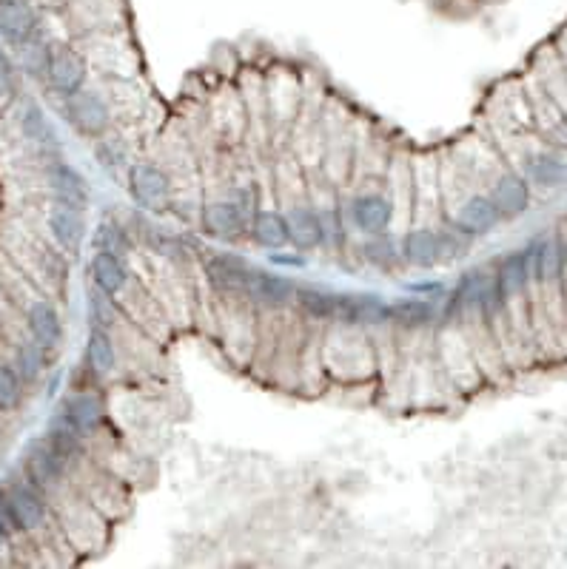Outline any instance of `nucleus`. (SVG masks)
I'll return each mask as SVG.
<instances>
[{
  "instance_id": "35",
  "label": "nucleus",
  "mask_w": 567,
  "mask_h": 569,
  "mask_svg": "<svg viewBox=\"0 0 567 569\" xmlns=\"http://www.w3.org/2000/svg\"><path fill=\"white\" fill-rule=\"evenodd\" d=\"M18 60H20V69L29 74V77L46 80L49 60H52V46H49V43H43L40 37H32L29 43L18 46Z\"/></svg>"
},
{
  "instance_id": "6",
  "label": "nucleus",
  "mask_w": 567,
  "mask_h": 569,
  "mask_svg": "<svg viewBox=\"0 0 567 569\" xmlns=\"http://www.w3.org/2000/svg\"><path fill=\"white\" fill-rule=\"evenodd\" d=\"M200 225H203L208 237L220 239V242H243V239H248L251 214L234 197L220 194L214 200L203 202Z\"/></svg>"
},
{
  "instance_id": "4",
  "label": "nucleus",
  "mask_w": 567,
  "mask_h": 569,
  "mask_svg": "<svg viewBox=\"0 0 567 569\" xmlns=\"http://www.w3.org/2000/svg\"><path fill=\"white\" fill-rule=\"evenodd\" d=\"M126 188L134 205L146 214H166L174 205V183L169 171L157 163H132L126 171Z\"/></svg>"
},
{
  "instance_id": "3",
  "label": "nucleus",
  "mask_w": 567,
  "mask_h": 569,
  "mask_svg": "<svg viewBox=\"0 0 567 569\" xmlns=\"http://www.w3.org/2000/svg\"><path fill=\"white\" fill-rule=\"evenodd\" d=\"M334 325L357 331H391V299L374 291H337Z\"/></svg>"
},
{
  "instance_id": "12",
  "label": "nucleus",
  "mask_w": 567,
  "mask_h": 569,
  "mask_svg": "<svg viewBox=\"0 0 567 569\" xmlns=\"http://www.w3.org/2000/svg\"><path fill=\"white\" fill-rule=\"evenodd\" d=\"M439 322H442V311L436 308V299L411 294L391 302V331L402 336L434 333Z\"/></svg>"
},
{
  "instance_id": "25",
  "label": "nucleus",
  "mask_w": 567,
  "mask_h": 569,
  "mask_svg": "<svg viewBox=\"0 0 567 569\" xmlns=\"http://www.w3.org/2000/svg\"><path fill=\"white\" fill-rule=\"evenodd\" d=\"M29 336L46 350H55L63 342V319L49 299H35L26 311Z\"/></svg>"
},
{
  "instance_id": "13",
  "label": "nucleus",
  "mask_w": 567,
  "mask_h": 569,
  "mask_svg": "<svg viewBox=\"0 0 567 569\" xmlns=\"http://www.w3.org/2000/svg\"><path fill=\"white\" fill-rule=\"evenodd\" d=\"M6 501H9V510L18 521L20 533H35L46 524L49 518V501L46 493L40 490L35 481L23 478V481H12L9 487H3Z\"/></svg>"
},
{
  "instance_id": "20",
  "label": "nucleus",
  "mask_w": 567,
  "mask_h": 569,
  "mask_svg": "<svg viewBox=\"0 0 567 569\" xmlns=\"http://www.w3.org/2000/svg\"><path fill=\"white\" fill-rule=\"evenodd\" d=\"M248 239L263 248V251H285L291 248V228H288V217L283 208H257L251 217V228H248Z\"/></svg>"
},
{
  "instance_id": "1",
  "label": "nucleus",
  "mask_w": 567,
  "mask_h": 569,
  "mask_svg": "<svg viewBox=\"0 0 567 569\" xmlns=\"http://www.w3.org/2000/svg\"><path fill=\"white\" fill-rule=\"evenodd\" d=\"M322 368L345 385L368 382L379 368L371 333L328 325V336L322 342Z\"/></svg>"
},
{
  "instance_id": "28",
  "label": "nucleus",
  "mask_w": 567,
  "mask_h": 569,
  "mask_svg": "<svg viewBox=\"0 0 567 569\" xmlns=\"http://www.w3.org/2000/svg\"><path fill=\"white\" fill-rule=\"evenodd\" d=\"M86 368L92 376H109L117 370V345H114L112 331L92 328L86 336Z\"/></svg>"
},
{
  "instance_id": "9",
  "label": "nucleus",
  "mask_w": 567,
  "mask_h": 569,
  "mask_svg": "<svg viewBox=\"0 0 567 569\" xmlns=\"http://www.w3.org/2000/svg\"><path fill=\"white\" fill-rule=\"evenodd\" d=\"M251 274V262L231 251H214L206 259L208 285L228 302H246V282Z\"/></svg>"
},
{
  "instance_id": "5",
  "label": "nucleus",
  "mask_w": 567,
  "mask_h": 569,
  "mask_svg": "<svg viewBox=\"0 0 567 569\" xmlns=\"http://www.w3.org/2000/svg\"><path fill=\"white\" fill-rule=\"evenodd\" d=\"M63 117L77 134L89 140H97L112 129V106L106 103L103 94L86 86L80 92L63 97Z\"/></svg>"
},
{
  "instance_id": "19",
  "label": "nucleus",
  "mask_w": 567,
  "mask_h": 569,
  "mask_svg": "<svg viewBox=\"0 0 567 569\" xmlns=\"http://www.w3.org/2000/svg\"><path fill=\"white\" fill-rule=\"evenodd\" d=\"M38 37V15L29 0H0V40L12 49Z\"/></svg>"
},
{
  "instance_id": "39",
  "label": "nucleus",
  "mask_w": 567,
  "mask_h": 569,
  "mask_svg": "<svg viewBox=\"0 0 567 569\" xmlns=\"http://www.w3.org/2000/svg\"><path fill=\"white\" fill-rule=\"evenodd\" d=\"M0 527L6 530V533L15 535L20 533V527H18V521H15V515H12V510H9V501H6V493L0 490Z\"/></svg>"
},
{
  "instance_id": "18",
  "label": "nucleus",
  "mask_w": 567,
  "mask_h": 569,
  "mask_svg": "<svg viewBox=\"0 0 567 569\" xmlns=\"http://www.w3.org/2000/svg\"><path fill=\"white\" fill-rule=\"evenodd\" d=\"M46 185H49V191H52V197L57 202L75 205L80 211H86L89 202H92L89 180L72 163H63V160L49 163V168H46Z\"/></svg>"
},
{
  "instance_id": "21",
  "label": "nucleus",
  "mask_w": 567,
  "mask_h": 569,
  "mask_svg": "<svg viewBox=\"0 0 567 569\" xmlns=\"http://www.w3.org/2000/svg\"><path fill=\"white\" fill-rule=\"evenodd\" d=\"M496 271V282H499V291L505 296V305L516 302L528 294V288L533 285V276H530V262H528V248L522 251H508L505 257L493 265Z\"/></svg>"
},
{
  "instance_id": "11",
  "label": "nucleus",
  "mask_w": 567,
  "mask_h": 569,
  "mask_svg": "<svg viewBox=\"0 0 567 569\" xmlns=\"http://www.w3.org/2000/svg\"><path fill=\"white\" fill-rule=\"evenodd\" d=\"M288 228H291V248L297 254H317L325 248V228H322L320 208L311 197L291 200L285 208Z\"/></svg>"
},
{
  "instance_id": "8",
  "label": "nucleus",
  "mask_w": 567,
  "mask_h": 569,
  "mask_svg": "<svg viewBox=\"0 0 567 569\" xmlns=\"http://www.w3.org/2000/svg\"><path fill=\"white\" fill-rule=\"evenodd\" d=\"M399 251L405 259V268H414V271H434L439 265H445L442 234L436 222L408 225L399 237Z\"/></svg>"
},
{
  "instance_id": "38",
  "label": "nucleus",
  "mask_w": 567,
  "mask_h": 569,
  "mask_svg": "<svg viewBox=\"0 0 567 569\" xmlns=\"http://www.w3.org/2000/svg\"><path fill=\"white\" fill-rule=\"evenodd\" d=\"M18 89V74H15V63H12V57L6 55V49H3V40H0V100L6 103L12 94Z\"/></svg>"
},
{
  "instance_id": "30",
  "label": "nucleus",
  "mask_w": 567,
  "mask_h": 569,
  "mask_svg": "<svg viewBox=\"0 0 567 569\" xmlns=\"http://www.w3.org/2000/svg\"><path fill=\"white\" fill-rule=\"evenodd\" d=\"M43 436L49 439V444H52L57 453L69 461V464L83 456V439H86V433H80L75 424L66 422L60 413H57L55 419H52V424L46 427Z\"/></svg>"
},
{
  "instance_id": "15",
  "label": "nucleus",
  "mask_w": 567,
  "mask_h": 569,
  "mask_svg": "<svg viewBox=\"0 0 567 569\" xmlns=\"http://www.w3.org/2000/svg\"><path fill=\"white\" fill-rule=\"evenodd\" d=\"M46 225H49V234L55 239L57 245L66 251V254H80L86 237H89V222H86V211H80L75 205H66V202H52L49 214H46Z\"/></svg>"
},
{
  "instance_id": "31",
  "label": "nucleus",
  "mask_w": 567,
  "mask_h": 569,
  "mask_svg": "<svg viewBox=\"0 0 567 569\" xmlns=\"http://www.w3.org/2000/svg\"><path fill=\"white\" fill-rule=\"evenodd\" d=\"M92 248L95 251H106L114 257L129 259L134 251V242L129 237V231L114 220H103L95 225V234H92Z\"/></svg>"
},
{
  "instance_id": "2",
  "label": "nucleus",
  "mask_w": 567,
  "mask_h": 569,
  "mask_svg": "<svg viewBox=\"0 0 567 569\" xmlns=\"http://www.w3.org/2000/svg\"><path fill=\"white\" fill-rule=\"evenodd\" d=\"M348 228L357 231L360 237L388 234L394 231L397 222V202L382 188H360L348 200L342 202Z\"/></svg>"
},
{
  "instance_id": "16",
  "label": "nucleus",
  "mask_w": 567,
  "mask_h": 569,
  "mask_svg": "<svg viewBox=\"0 0 567 569\" xmlns=\"http://www.w3.org/2000/svg\"><path fill=\"white\" fill-rule=\"evenodd\" d=\"M89 80V63L72 46H52V60H49V72L46 83L52 86V92L60 97L80 92Z\"/></svg>"
},
{
  "instance_id": "10",
  "label": "nucleus",
  "mask_w": 567,
  "mask_h": 569,
  "mask_svg": "<svg viewBox=\"0 0 567 569\" xmlns=\"http://www.w3.org/2000/svg\"><path fill=\"white\" fill-rule=\"evenodd\" d=\"M69 467L72 464L57 453L46 436L29 441V447L23 450V473H26L29 481H35L43 493L57 490L63 484L66 473H69Z\"/></svg>"
},
{
  "instance_id": "17",
  "label": "nucleus",
  "mask_w": 567,
  "mask_h": 569,
  "mask_svg": "<svg viewBox=\"0 0 567 569\" xmlns=\"http://www.w3.org/2000/svg\"><path fill=\"white\" fill-rule=\"evenodd\" d=\"M530 188L533 185L528 183L525 174H519V171H499L493 177L488 194H491V200L496 202V208L502 211L505 220H516V217L528 214L530 197H533Z\"/></svg>"
},
{
  "instance_id": "22",
  "label": "nucleus",
  "mask_w": 567,
  "mask_h": 569,
  "mask_svg": "<svg viewBox=\"0 0 567 569\" xmlns=\"http://www.w3.org/2000/svg\"><path fill=\"white\" fill-rule=\"evenodd\" d=\"M66 422H72L80 430V433H95L97 427L106 419V404L97 396L95 390H77V393H69L63 402H60V410H57Z\"/></svg>"
},
{
  "instance_id": "37",
  "label": "nucleus",
  "mask_w": 567,
  "mask_h": 569,
  "mask_svg": "<svg viewBox=\"0 0 567 569\" xmlns=\"http://www.w3.org/2000/svg\"><path fill=\"white\" fill-rule=\"evenodd\" d=\"M95 157L106 171H123V168L129 171V146L120 137H112V134L97 137Z\"/></svg>"
},
{
  "instance_id": "36",
  "label": "nucleus",
  "mask_w": 567,
  "mask_h": 569,
  "mask_svg": "<svg viewBox=\"0 0 567 569\" xmlns=\"http://www.w3.org/2000/svg\"><path fill=\"white\" fill-rule=\"evenodd\" d=\"M26 382L15 365H0V413H12L23 404Z\"/></svg>"
},
{
  "instance_id": "32",
  "label": "nucleus",
  "mask_w": 567,
  "mask_h": 569,
  "mask_svg": "<svg viewBox=\"0 0 567 569\" xmlns=\"http://www.w3.org/2000/svg\"><path fill=\"white\" fill-rule=\"evenodd\" d=\"M86 313H89L92 328L114 331L117 322H120V302H117V296L106 294L103 288L92 285L86 291Z\"/></svg>"
},
{
  "instance_id": "26",
  "label": "nucleus",
  "mask_w": 567,
  "mask_h": 569,
  "mask_svg": "<svg viewBox=\"0 0 567 569\" xmlns=\"http://www.w3.org/2000/svg\"><path fill=\"white\" fill-rule=\"evenodd\" d=\"M525 177H528L530 185L545 188V191L562 188V185H567V160L559 157L556 151L528 154L525 157Z\"/></svg>"
},
{
  "instance_id": "41",
  "label": "nucleus",
  "mask_w": 567,
  "mask_h": 569,
  "mask_svg": "<svg viewBox=\"0 0 567 569\" xmlns=\"http://www.w3.org/2000/svg\"><path fill=\"white\" fill-rule=\"evenodd\" d=\"M559 248H562V262H565V268H567V239L565 242H559Z\"/></svg>"
},
{
  "instance_id": "33",
  "label": "nucleus",
  "mask_w": 567,
  "mask_h": 569,
  "mask_svg": "<svg viewBox=\"0 0 567 569\" xmlns=\"http://www.w3.org/2000/svg\"><path fill=\"white\" fill-rule=\"evenodd\" d=\"M46 353L49 350L38 345L35 339H29V342H20L18 348H15V368L18 373L23 376V382L26 385H35L40 376L46 373Z\"/></svg>"
},
{
  "instance_id": "24",
  "label": "nucleus",
  "mask_w": 567,
  "mask_h": 569,
  "mask_svg": "<svg viewBox=\"0 0 567 569\" xmlns=\"http://www.w3.org/2000/svg\"><path fill=\"white\" fill-rule=\"evenodd\" d=\"M89 276H92V285L103 288L106 294L120 296L129 285L134 282L132 268L123 257H114L106 251H95L89 259Z\"/></svg>"
},
{
  "instance_id": "27",
  "label": "nucleus",
  "mask_w": 567,
  "mask_h": 569,
  "mask_svg": "<svg viewBox=\"0 0 567 569\" xmlns=\"http://www.w3.org/2000/svg\"><path fill=\"white\" fill-rule=\"evenodd\" d=\"M305 319L320 322V325H334V311H337V291L320 288V285H300L297 288V302H294Z\"/></svg>"
},
{
  "instance_id": "29",
  "label": "nucleus",
  "mask_w": 567,
  "mask_h": 569,
  "mask_svg": "<svg viewBox=\"0 0 567 569\" xmlns=\"http://www.w3.org/2000/svg\"><path fill=\"white\" fill-rule=\"evenodd\" d=\"M20 131L23 137L32 143L40 151H57L60 148V140H57V131L52 126V120L46 117V111L40 109L38 103H29L23 114H20Z\"/></svg>"
},
{
  "instance_id": "40",
  "label": "nucleus",
  "mask_w": 567,
  "mask_h": 569,
  "mask_svg": "<svg viewBox=\"0 0 567 569\" xmlns=\"http://www.w3.org/2000/svg\"><path fill=\"white\" fill-rule=\"evenodd\" d=\"M9 541H12V535H9V533H6V530H3V527H0V555L9 550Z\"/></svg>"
},
{
  "instance_id": "7",
  "label": "nucleus",
  "mask_w": 567,
  "mask_h": 569,
  "mask_svg": "<svg viewBox=\"0 0 567 569\" xmlns=\"http://www.w3.org/2000/svg\"><path fill=\"white\" fill-rule=\"evenodd\" d=\"M297 282L280 271H268L260 265H251L246 282V302L260 311H285L297 302Z\"/></svg>"
},
{
  "instance_id": "34",
  "label": "nucleus",
  "mask_w": 567,
  "mask_h": 569,
  "mask_svg": "<svg viewBox=\"0 0 567 569\" xmlns=\"http://www.w3.org/2000/svg\"><path fill=\"white\" fill-rule=\"evenodd\" d=\"M439 234H442V251H445V265L459 262L471 254L473 242L479 237H473L471 231H465L462 225H456L451 217L445 222H439Z\"/></svg>"
},
{
  "instance_id": "23",
  "label": "nucleus",
  "mask_w": 567,
  "mask_h": 569,
  "mask_svg": "<svg viewBox=\"0 0 567 569\" xmlns=\"http://www.w3.org/2000/svg\"><path fill=\"white\" fill-rule=\"evenodd\" d=\"M357 257L362 265L382 271V274H399L405 268V259L399 251V239L394 234H374V237H360L357 245Z\"/></svg>"
},
{
  "instance_id": "14",
  "label": "nucleus",
  "mask_w": 567,
  "mask_h": 569,
  "mask_svg": "<svg viewBox=\"0 0 567 569\" xmlns=\"http://www.w3.org/2000/svg\"><path fill=\"white\" fill-rule=\"evenodd\" d=\"M451 220L462 225L465 231H471L473 237H488L505 222V217L488 191H471L451 208Z\"/></svg>"
}]
</instances>
